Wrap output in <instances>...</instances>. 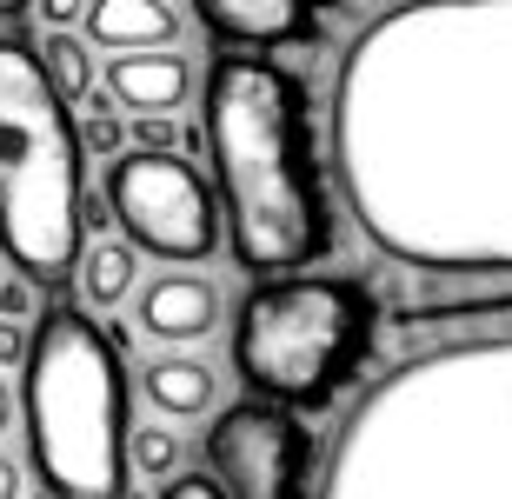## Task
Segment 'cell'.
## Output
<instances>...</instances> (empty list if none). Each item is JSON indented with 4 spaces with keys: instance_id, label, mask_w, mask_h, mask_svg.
Returning a JSON list of instances; mask_svg holds the SVG:
<instances>
[{
    "instance_id": "8992f818",
    "label": "cell",
    "mask_w": 512,
    "mask_h": 499,
    "mask_svg": "<svg viewBox=\"0 0 512 499\" xmlns=\"http://www.w3.org/2000/svg\"><path fill=\"white\" fill-rule=\"evenodd\" d=\"M380 340V307L340 273H280L240 300L233 373L273 406H333L366 373Z\"/></svg>"
},
{
    "instance_id": "8fae6325",
    "label": "cell",
    "mask_w": 512,
    "mask_h": 499,
    "mask_svg": "<svg viewBox=\"0 0 512 499\" xmlns=\"http://www.w3.org/2000/svg\"><path fill=\"white\" fill-rule=\"evenodd\" d=\"M193 7L207 20V34L227 47H280V40L306 34V20L326 0H193Z\"/></svg>"
},
{
    "instance_id": "7a4b0ae2",
    "label": "cell",
    "mask_w": 512,
    "mask_h": 499,
    "mask_svg": "<svg viewBox=\"0 0 512 499\" xmlns=\"http://www.w3.org/2000/svg\"><path fill=\"white\" fill-rule=\"evenodd\" d=\"M333 499H512V340L373 386L346 420Z\"/></svg>"
},
{
    "instance_id": "cb8c5ba5",
    "label": "cell",
    "mask_w": 512,
    "mask_h": 499,
    "mask_svg": "<svg viewBox=\"0 0 512 499\" xmlns=\"http://www.w3.org/2000/svg\"><path fill=\"white\" fill-rule=\"evenodd\" d=\"M7 426H14V386L0 380V433H7Z\"/></svg>"
},
{
    "instance_id": "44dd1931",
    "label": "cell",
    "mask_w": 512,
    "mask_h": 499,
    "mask_svg": "<svg viewBox=\"0 0 512 499\" xmlns=\"http://www.w3.org/2000/svg\"><path fill=\"white\" fill-rule=\"evenodd\" d=\"M87 7H94V0H40V20H47V27H67V20L87 14Z\"/></svg>"
},
{
    "instance_id": "7c38bea8",
    "label": "cell",
    "mask_w": 512,
    "mask_h": 499,
    "mask_svg": "<svg viewBox=\"0 0 512 499\" xmlns=\"http://www.w3.org/2000/svg\"><path fill=\"white\" fill-rule=\"evenodd\" d=\"M87 40L107 54H140V47H173L180 20L167 0H94L87 7Z\"/></svg>"
},
{
    "instance_id": "7402d4cb",
    "label": "cell",
    "mask_w": 512,
    "mask_h": 499,
    "mask_svg": "<svg viewBox=\"0 0 512 499\" xmlns=\"http://www.w3.org/2000/svg\"><path fill=\"white\" fill-rule=\"evenodd\" d=\"M0 499H20V466L0 460Z\"/></svg>"
},
{
    "instance_id": "d6986e66",
    "label": "cell",
    "mask_w": 512,
    "mask_h": 499,
    "mask_svg": "<svg viewBox=\"0 0 512 499\" xmlns=\"http://www.w3.org/2000/svg\"><path fill=\"white\" fill-rule=\"evenodd\" d=\"M27 307H34V287H27V273H20V280H7V287H0V320H20Z\"/></svg>"
},
{
    "instance_id": "5bb4252c",
    "label": "cell",
    "mask_w": 512,
    "mask_h": 499,
    "mask_svg": "<svg viewBox=\"0 0 512 499\" xmlns=\"http://www.w3.org/2000/svg\"><path fill=\"white\" fill-rule=\"evenodd\" d=\"M133 280H140V260H133L127 240H94V247L80 253V293H87V307L114 313L133 293Z\"/></svg>"
},
{
    "instance_id": "9c48e42d",
    "label": "cell",
    "mask_w": 512,
    "mask_h": 499,
    "mask_svg": "<svg viewBox=\"0 0 512 499\" xmlns=\"http://www.w3.org/2000/svg\"><path fill=\"white\" fill-rule=\"evenodd\" d=\"M213 320H220V293H213L207 273H160V280L140 293V333L160 340V346L207 340Z\"/></svg>"
},
{
    "instance_id": "30bf717a",
    "label": "cell",
    "mask_w": 512,
    "mask_h": 499,
    "mask_svg": "<svg viewBox=\"0 0 512 499\" xmlns=\"http://www.w3.org/2000/svg\"><path fill=\"white\" fill-rule=\"evenodd\" d=\"M187 60L167 54V47H140V54H114L107 60V100L127 107V114H147V120H167L187 107Z\"/></svg>"
},
{
    "instance_id": "4fadbf2b",
    "label": "cell",
    "mask_w": 512,
    "mask_h": 499,
    "mask_svg": "<svg viewBox=\"0 0 512 499\" xmlns=\"http://www.w3.org/2000/svg\"><path fill=\"white\" fill-rule=\"evenodd\" d=\"M147 400L160 420H200L220 400V373L207 360H193V353H160L147 366Z\"/></svg>"
},
{
    "instance_id": "6da1fadb",
    "label": "cell",
    "mask_w": 512,
    "mask_h": 499,
    "mask_svg": "<svg viewBox=\"0 0 512 499\" xmlns=\"http://www.w3.org/2000/svg\"><path fill=\"white\" fill-rule=\"evenodd\" d=\"M340 167L386 253L512 273V0L373 20L340 74Z\"/></svg>"
},
{
    "instance_id": "d4e9b609",
    "label": "cell",
    "mask_w": 512,
    "mask_h": 499,
    "mask_svg": "<svg viewBox=\"0 0 512 499\" xmlns=\"http://www.w3.org/2000/svg\"><path fill=\"white\" fill-rule=\"evenodd\" d=\"M20 7H27V0H0V20H7V14H20Z\"/></svg>"
},
{
    "instance_id": "ba28073f",
    "label": "cell",
    "mask_w": 512,
    "mask_h": 499,
    "mask_svg": "<svg viewBox=\"0 0 512 499\" xmlns=\"http://www.w3.org/2000/svg\"><path fill=\"white\" fill-rule=\"evenodd\" d=\"M207 466L227 499H313V433L293 420V406L247 400L213 413Z\"/></svg>"
},
{
    "instance_id": "9a60e30c",
    "label": "cell",
    "mask_w": 512,
    "mask_h": 499,
    "mask_svg": "<svg viewBox=\"0 0 512 499\" xmlns=\"http://www.w3.org/2000/svg\"><path fill=\"white\" fill-rule=\"evenodd\" d=\"M40 67H47V80L60 87V100H87V87H94V60H87V40H74L67 27H47Z\"/></svg>"
},
{
    "instance_id": "2e32d148",
    "label": "cell",
    "mask_w": 512,
    "mask_h": 499,
    "mask_svg": "<svg viewBox=\"0 0 512 499\" xmlns=\"http://www.w3.org/2000/svg\"><path fill=\"white\" fill-rule=\"evenodd\" d=\"M419 320H512V287H466V293H433Z\"/></svg>"
},
{
    "instance_id": "3957f363",
    "label": "cell",
    "mask_w": 512,
    "mask_h": 499,
    "mask_svg": "<svg viewBox=\"0 0 512 499\" xmlns=\"http://www.w3.org/2000/svg\"><path fill=\"white\" fill-rule=\"evenodd\" d=\"M200 107H207V154L227 200L233 260L260 280L313 267L333 247V200L300 80L280 74L273 60L220 54Z\"/></svg>"
},
{
    "instance_id": "5b68a950",
    "label": "cell",
    "mask_w": 512,
    "mask_h": 499,
    "mask_svg": "<svg viewBox=\"0 0 512 499\" xmlns=\"http://www.w3.org/2000/svg\"><path fill=\"white\" fill-rule=\"evenodd\" d=\"M27 440L54 499H127V380L74 307L40 313L27 346Z\"/></svg>"
},
{
    "instance_id": "52a82bcc",
    "label": "cell",
    "mask_w": 512,
    "mask_h": 499,
    "mask_svg": "<svg viewBox=\"0 0 512 499\" xmlns=\"http://www.w3.org/2000/svg\"><path fill=\"white\" fill-rule=\"evenodd\" d=\"M107 200H114L127 240L140 253H153V260L193 267V260H207L220 247V213H213L207 180L167 147L120 154L107 167Z\"/></svg>"
},
{
    "instance_id": "ffe728a7",
    "label": "cell",
    "mask_w": 512,
    "mask_h": 499,
    "mask_svg": "<svg viewBox=\"0 0 512 499\" xmlns=\"http://www.w3.org/2000/svg\"><path fill=\"white\" fill-rule=\"evenodd\" d=\"M27 346H34V340L20 333V320H0V366H20V360H27Z\"/></svg>"
},
{
    "instance_id": "e0dca14e",
    "label": "cell",
    "mask_w": 512,
    "mask_h": 499,
    "mask_svg": "<svg viewBox=\"0 0 512 499\" xmlns=\"http://www.w3.org/2000/svg\"><path fill=\"white\" fill-rule=\"evenodd\" d=\"M127 460L140 466L147 480H173V473H180V433H173V426H133Z\"/></svg>"
},
{
    "instance_id": "603a6c76",
    "label": "cell",
    "mask_w": 512,
    "mask_h": 499,
    "mask_svg": "<svg viewBox=\"0 0 512 499\" xmlns=\"http://www.w3.org/2000/svg\"><path fill=\"white\" fill-rule=\"evenodd\" d=\"M87 140H94V147H114V140H120L114 120H94V127H87Z\"/></svg>"
},
{
    "instance_id": "277c9868",
    "label": "cell",
    "mask_w": 512,
    "mask_h": 499,
    "mask_svg": "<svg viewBox=\"0 0 512 499\" xmlns=\"http://www.w3.org/2000/svg\"><path fill=\"white\" fill-rule=\"evenodd\" d=\"M87 187L80 134L40 54L0 40V253L34 287H54L80 267Z\"/></svg>"
},
{
    "instance_id": "ac0fdd59",
    "label": "cell",
    "mask_w": 512,
    "mask_h": 499,
    "mask_svg": "<svg viewBox=\"0 0 512 499\" xmlns=\"http://www.w3.org/2000/svg\"><path fill=\"white\" fill-rule=\"evenodd\" d=\"M160 499H227V486H220V480H200V473H173V480L160 486Z\"/></svg>"
}]
</instances>
